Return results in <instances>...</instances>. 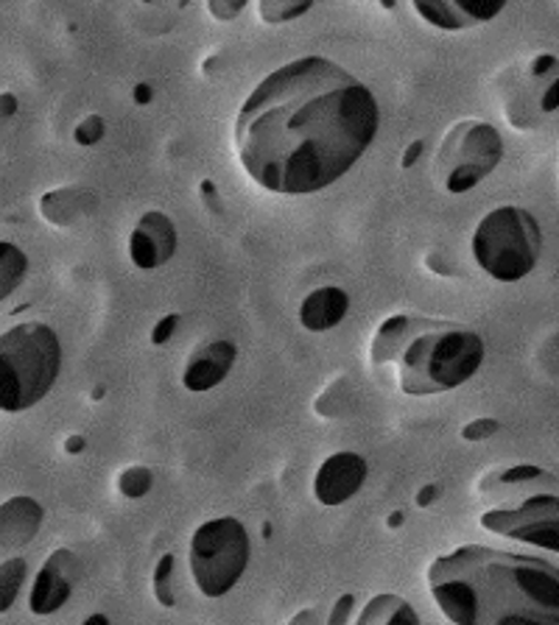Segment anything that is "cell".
Segmentation results:
<instances>
[{
    "label": "cell",
    "mask_w": 559,
    "mask_h": 625,
    "mask_svg": "<svg viewBox=\"0 0 559 625\" xmlns=\"http://www.w3.org/2000/svg\"><path fill=\"white\" fill-rule=\"evenodd\" d=\"M381 110L363 81L325 57L266 75L243 101L236 149L269 193L308 195L339 182L376 140Z\"/></svg>",
    "instance_id": "1"
},
{
    "label": "cell",
    "mask_w": 559,
    "mask_h": 625,
    "mask_svg": "<svg viewBox=\"0 0 559 625\" xmlns=\"http://www.w3.org/2000/svg\"><path fill=\"white\" fill-rule=\"evenodd\" d=\"M428 589L450 623L503 625L559 619L557 564L465 545L428 567Z\"/></svg>",
    "instance_id": "2"
},
{
    "label": "cell",
    "mask_w": 559,
    "mask_h": 625,
    "mask_svg": "<svg viewBox=\"0 0 559 625\" xmlns=\"http://www.w3.org/2000/svg\"><path fill=\"white\" fill-rule=\"evenodd\" d=\"M369 357L376 369L392 366L403 394L431 396L459 389L479 372L485 341L459 322L398 313L378 327Z\"/></svg>",
    "instance_id": "3"
},
{
    "label": "cell",
    "mask_w": 559,
    "mask_h": 625,
    "mask_svg": "<svg viewBox=\"0 0 559 625\" xmlns=\"http://www.w3.org/2000/svg\"><path fill=\"white\" fill-rule=\"evenodd\" d=\"M481 497L492 508L481 525L492 534L546 547L557 553V475L540 466H509L492 470L479 483Z\"/></svg>",
    "instance_id": "4"
},
{
    "label": "cell",
    "mask_w": 559,
    "mask_h": 625,
    "mask_svg": "<svg viewBox=\"0 0 559 625\" xmlns=\"http://www.w3.org/2000/svg\"><path fill=\"white\" fill-rule=\"evenodd\" d=\"M62 369L59 335L42 322H26L0 335V411L18 413L42 402Z\"/></svg>",
    "instance_id": "5"
},
{
    "label": "cell",
    "mask_w": 559,
    "mask_h": 625,
    "mask_svg": "<svg viewBox=\"0 0 559 625\" xmlns=\"http://www.w3.org/2000/svg\"><path fill=\"white\" fill-rule=\"evenodd\" d=\"M542 232L523 206H498L479 221L473 232V258L492 280L518 282L540 260Z\"/></svg>",
    "instance_id": "6"
},
{
    "label": "cell",
    "mask_w": 559,
    "mask_h": 625,
    "mask_svg": "<svg viewBox=\"0 0 559 625\" xmlns=\"http://www.w3.org/2000/svg\"><path fill=\"white\" fill-rule=\"evenodd\" d=\"M503 160V140L485 121H461L448 129L433 160V177L448 193L459 195L485 182Z\"/></svg>",
    "instance_id": "7"
},
{
    "label": "cell",
    "mask_w": 559,
    "mask_h": 625,
    "mask_svg": "<svg viewBox=\"0 0 559 625\" xmlns=\"http://www.w3.org/2000/svg\"><path fill=\"white\" fill-rule=\"evenodd\" d=\"M249 534L236 516H219L191 540V573L204 597H221L241 581L249 564Z\"/></svg>",
    "instance_id": "8"
},
{
    "label": "cell",
    "mask_w": 559,
    "mask_h": 625,
    "mask_svg": "<svg viewBox=\"0 0 559 625\" xmlns=\"http://www.w3.org/2000/svg\"><path fill=\"white\" fill-rule=\"evenodd\" d=\"M509 0H411L422 20L433 29L465 31L490 23L507 9Z\"/></svg>",
    "instance_id": "9"
},
{
    "label": "cell",
    "mask_w": 559,
    "mask_h": 625,
    "mask_svg": "<svg viewBox=\"0 0 559 625\" xmlns=\"http://www.w3.org/2000/svg\"><path fill=\"white\" fill-rule=\"evenodd\" d=\"M76 581H79V558L68 547L53 551L34 578V589L29 597L31 612L53 614L57 608H62L68 597L73 595Z\"/></svg>",
    "instance_id": "10"
},
{
    "label": "cell",
    "mask_w": 559,
    "mask_h": 625,
    "mask_svg": "<svg viewBox=\"0 0 559 625\" xmlns=\"http://www.w3.org/2000/svg\"><path fill=\"white\" fill-rule=\"evenodd\" d=\"M177 252V226L160 210L140 215L138 226L129 235V258L138 269L154 271L166 265Z\"/></svg>",
    "instance_id": "11"
},
{
    "label": "cell",
    "mask_w": 559,
    "mask_h": 625,
    "mask_svg": "<svg viewBox=\"0 0 559 625\" xmlns=\"http://www.w3.org/2000/svg\"><path fill=\"white\" fill-rule=\"evenodd\" d=\"M367 461L358 453H336L319 466L313 494L322 505H341L361 492L367 481Z\"/></svg>",
    "instance_id": "12"
},
{
    "label": "cell",
    "mask_w": 559,
    "mask_h": 625,
    "mask_svg": "<svg viewBox=\"0 0 559 625\" xmlns=\"http://www.w3.org/2000/svg\"><path fill=\"white\" fill-rule=\"evenodd\" d=\"M46 508L34 497H12L0 505V562L23 551L42 528Z\"/></svg>",
    "instance_id": "13"
},
{
    "label": "cell",
    "mask_w": 559,
    "mask_h": 625,
    "mask_svg": "<svg viewBox=\"0 0 559 625\" xmlns=\"http://www.w3.org/2000/svg\"><path fill=\"white\" fill-rule=\"evenodd\" d=\"M238 350L232 341H210V344L199 346L193 357L188 361L182 374V383L188 391H210L230 374L232 363H236Z\"/></svg>",
    "instance_id": "14"
},
{
    "label": "cell",
    "mask_w": 559,
    "mask_h": 625,
    "mask_svg": "<svg viewBox=\"0 0 559 625\" xmlns=\"http://www.w3.org/2000/svg\"><path fill=\"white\" fill-rule=\"evenodd\" d=\"M99 206V195L92 193L90 188H79V184H68V188H57L42 193L40 199V215L51 226H73L79 221H84L87 215L96 213Z\"/></svg>",
    "instance_id": "15"
},
{
    "label": "cell",
    "mask_w": 559,
    "mask_h": 625,
    "mask_svg": "<svg viewBox=\"0 0 559 625\" xmlns=\"http://www.w3.org/2000/svg\"><path fill=\"white\" fill-rule=\"evenodd\" d=\"M350 310V296L347 291L336 285L317 288V291L308 293L300 304V324L311 333H325V330H333L336 324H341V319L347 316Z\"/></svg>",
    "instance_id": "16"
},
{
    "label": "cell",
    "mask_w": 559,
    "mask_h": 625,
    "mask_svg": "<svg viewBox=\"0 0 559 625\" xmlns=\"http://www.w3.org/2000/svg\"><path fill=\"white\" fill-rule=\"evenodd\" d=\"M392 625V623H406V625H417L420 617H417L415 608L398 595H378L363 606V612L358 614V625Z\"/></svg>",
    "instance_id": "17"
},
{
    "label": "cell",
    "mask_w": 559,
    "mask_h": 625,
    "mask_svg": "<svg viewBox=\"0 0 559 625\" xmlns=\"http://www.w3.org/2000/svg\"><path fill=\"white\" fill-rule=\"evenodd\" d=\"M29 274V258L18 243L0 241V302L12 296Z\"/></svg>",
    "instance_id": "18"
},
{
    "label": "cell",
    "mask_w": 559,
    "mask_h": 625,
    "mask_svg": "<svg viewBox=\"0 0 559 625\" xmlns=\"http://www.w3.org/2000/svg\"><path fill=\"white\" fill-rule=\"evenodd\" d=\"M26 573H29L26 558L9 556L0 562V612H9L12 603L18 601L20 589L26 584Z\"/></svg>",
    "instance_id": "19"
},
{
    "label": "cell",
    "mask_w": 559,
    "mask_h": 625,
    "mask_svg": "<svg viewBox=\"0 0 559 625\" xmlns=\"http://www.w3.org/2000/svg\"><path fill=\"white\" fill-rule=\"evenodd\" d=\"M313 0H260V20L266 26H283L311 12Z\"/></svg>",
    "instance_id": "20"
},
{
    "label": "cell",
    "mask_w": 559,
    "mask_h": 625,
    "mask_svg": "<svg viewBox=\"0 0 559 625\" xmlns=\"http://www.w3.org/2000/svg\"><path fill=\"white\" fill-rule=\"evenodd\" d=\"M352 389V383L347 377L336 380L333 385H330L328 391H325L322 396L317 400V413L319 416H325V420H339V416H345L347 413V394Z\"/></svg>",
    "instance_id": "21"
},
{
    "label": "cell",
    "mask_w": 559,
    "mask_h": 625,
    "mask_svg": "<svg viewBox=\"0 0 559 625\" xmlns=\"http://www.w3.org/2000/svg\"><path fill=\"white\" fill-rule=\"evenodd\" d=\"M151 483H154V475H151V470H146V466H132V470H127L121 477H118V488H121V494L132 500L149 494Z\"/></svg>",
    "instance_id": "22"
},
{
    "label": "cell",
    "mask_w": 559,
    "mask_h": 625,
    "mask_svg": "<svg viewBox=\"0 0 559 625\" xmlns=\"http://www.w3.org/2000/svg\"><path fill=\"white\" fill-rule=\"evenodd\" d=\"M171 575H173V556L166 553L160 558V564L154 567V597L160 601V606H173V589H171Z\"/></svg>",
    "instance_id": "23"
},
{
    "label": "cell",
    "mask_w": 559,
    "mask_h": 625,
    "mask_svg": "<svg viewBox=\"0 0 559 625\" xmlns=\"http://www.w3.org/2000/svg\"><path fill=\"white\" fill-rule=\"evenodd\" d=\"M104 132H107L104 118H101V115H87L84 121H81L79 127H76L73 140L79 145H96V143H101Z\"/></svg>",
    "instance_id": "24"
},
{
    "label": "cell",
    "mask_w": 559,
    "mask_h": 625,
    "mask_svg": "<svg viewBox=\"0 0 559 625\" xmlns=\"http://www.w3.org/2000/svg\"><path fill=\"white\" fill-rule=\"evenodd\" d=\"M249 0H208V12L221 23H230L247 9Z\"/></svg>",
    "instance_id": "25"
},
{
    "label": "cell",
    "mask_w": 559,
    "mask_h": 625,
    "mask_svg": "<svg viewBox=\"0 0 559 625\" xmlns=\"http://www.w3.org/2000/svg\"><path fill=\"white\" fill-rule=\"evenodd\" d=\"M498 427H501L498 420H490V416H487V420H476L461 427V438H465V442H485V438L496 436Z\"/></svg>",
    "instance_id": "26"
},
{
    "label": "cell",
    "mask_w": 559,
    "mask_h": 625,
    "mask_svg": "<svg viewBox=\"0 0 559 625\" xmlns=\"http://www.w3.org/2000/svg\"><path fill=\"white\" fill-rule=\"evenodd\" d=\"M177 324H179V313H168L166 319H160V322H157V327L151 330V344H154V346L166 344V341L173 335V330H177Z\"/></svg>",
    "instance_id": "27"
},
{
    "label": "cell",
    "mask_w": 559,
    "mask_h": 625,
    "mask_svg": "<svg viewBox=\"0 0 559 625\" xmlns=\"http://www.w3.org/2000/svg\"><path fill=\"white\" fill-rule=\"evenodd\" d=\"M352 603H356V597L352 595H341L339 601H336V608L333 612L325 617V623H333V625H339V623H347L350 619V608H352Z\"/></svg>",
    "instance_id": "28"
},
{
    "label": "cell",
    "mask_w": 559,
    "mask_h": 625,
    "mask_svg": "<svg viewBox=\"0 0 559 625\" xmlns=\"http://www.w3.org/2000/svg\"><path fill=\"white\" fill-rule=\"evenodd\" d=\"M14 112H18V95L0 92V129H7V123L14 118Z\"/></svg>",
    "instance_id": "29"
},
{
    "label": "cell",
    "mask_w": 559,
    "mask_h": 625,
    "mask_svg": "<svg viewBox=\"0 0 559 625\" xmlns=\"http://www.w3.org/2000/svg\"><path fill=\"white\" fill-rule=\"evenodd\" d=\"M199 193L204 195V204L210 206V210H216V213H221V204H219V190H216V184L210 182V179H204L202 184H199Z\"/></svg>",
    "instance_id": "30"
},
{
    "label": "cell",
    "mask_w": 559,
    "mask_h": 625,
    "mask_svg": "<svg viewBox=\"0 0 559 625\" xmlns=\"http://www.w3.org/2000/svg\"><path fill=\"white\" fill-rule=\"evenodd\" d=\"M553 64H557V57H548V53H542V57H537L535 62H531V75H546L548 70H553Z\"/></svg>",
    "instance_id": "31"
},
{
    "label": "cell",
    "mask_w": 559,
    "mask_h": 625,
    "mask_svg": "<svg viewBox=\"0 0 559 625\" xmlns=\"http://www.w3.org/2000/svg\"><path fill=\"white\" fill-rule=\"evenodd\" d=\"M422 149H426V143H422V140H417V143H411V145H409V149H406V154H403V162H400V165H403V168H411V165H415V162H417V160H420Z\"/></svg>",
    "instance_id": "32"
},
{
    "label": "cell",
    "mask_w": 559,
    "mask_h": 625,
    "mask_svg": "<svg viewBox=\"0 0 559 625\" xmlns=\"http://www.w3.org/2000/svg\"><path fill=\"white\" fill-rule=\"evenodd\" d=\"M433 500H439V486H426L420 494H417V505H420V508H428Z\"/></svg>",
    "instance_id": "33"
},
{
    "label": "cell",
    "mask_w": 559,
    "mask_h": 625,
    "mask_svg": "<svg viewBox=\"0 0 559 625\" xmlns=\"http://www.w3.org/2000/svg\"><path fill=\"white\" fill-rule=\"evenodd\" d=\"M291 623H325L322 608H313V612H302L297 617H291Z\"/></svg>",
    "instance_id": "34"
},
{
    "label": "cell",
    "mask_w": 559,
    "mask_h": 625,
    "mask_svg": "<svg viewBox=\"0 0 559 625\" xmlns=\"http://www.w3.org/2000/svg\"><path fill=\"white\" fill-rule=\"evenodd\" d=\"M557 110V87L551 84V90L542 95V112H553Z\"/></svg>",
    "instance_id": "35"
},
{
    "label": "cell",
    "mask_w": 559,
    "mask_h": 625,
    "mask_svg": "<svg viewBox=\"0 0 559 625\" xmlns=\"http://www.w3.org/2000/svg\"><path fill=\"white\" fill-rule=\"evenodd\" d=\"M134 101L143 107V103H149L151 101V87L149 84H138L134 87Z\"/></svg>",
    "instance_id": "36"
},
{
    "label": "cell",
    "mask_w": 559,
    "mask_h": 625,
    "mask_svg": "<svg viewBox=\"0 0 559 625\" xmlns=\"http://www.w3.org/2000/svg\"><path fill=\"white\" fill-rule=\"evenodd\" d=\"M64 450H68V453H81V450H84V438L70 436L68 442H64Z\"/></svg>",
    "instance_id": "37"
},
{
    "label": "cell",
    "mask_w": 559,
    "mask_h": 625,
    "mask_svg": "<svg viewBox=\"0 0 559 625\" xmlns=\"http://www.w3.org/2000/svg\"><path fill=\"white\" fill-rule=\"evenodd\" d=\"M400 523H403V514H400V511L395 516H389V528H398Z\"/></svg>",
    "instance_id": "38"
},
{
    "label": "cell",
    "mask_w": 559,
    "mask_h": 625,
    "mask_svg": "<svg viewBox=\"0 0 559 625\" xmlns=\"http://www.w3.org/2000/svg\"><path fill=\"white\" fill-rule=\"evenodd\" d=\"M90 623H101V625H104L107 617H104V614H92V617H87V625H90Z\"/></svg>",
    "instance_id": "39"
},
{
    "label": "cell",
    "mask_w": 559,
    "mask_h": 625,
    "mask_svg": "<svg viewBox=\"0 0 559 625\" xmlns=\"http://www.w3.org/2000/svg\"><path fill=\"white\" fill-rule=\"evenodd\" d=\"M395 3H398V0H381L383 9H395Z\"/></svg>",
    "instance_id": "40"
},
{
    "label": "cell",
    "mask_w": 559,
    "mask_h": 625,
    "mask_svg": "<svg viewBox=\"0 0 559 625\" xmlns=\"http://www.w3.org/2000/svg\"><path fill=\"white\" fill-rule=\"evenodd\" d=\"M177 7L182 9V7H188V0H177Z\"/></svg>",
    "instance_id": "41"
},
{
    "label": "cell",
    "mask_w": 559,
    "mask_h": 625,
    "mask_svg": "<svg viewBox=\"0 0 559 625\" xmlns=\"http://www.w3.org/2000/svg\"><path fill=\"white\" fill-rule=\"evenodd\" d=\"M143 3H157V0H143Z\"/></svg>",
    "instance_id": "42"
}]
</instances>
